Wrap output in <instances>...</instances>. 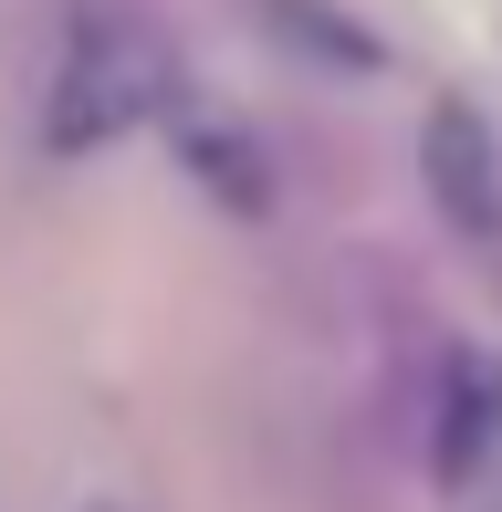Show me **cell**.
Listing matches in <instances>:
<instances>
[{
    "label": "cell",
    "mask_w": 502,
    "mask_h": 512,
    "mask_svg": "<svg viewBox=\"0 0 502 512\" xmlns=\"http://www.w3.org/2000/svg\"><path fill=\"white\" fill-rule=\"evenodd\" d=\"M189 157H199V178H210L231 209H262V178H251V157H241V136H189Z\"/></svg>",
    "instance_id": "obj_4"
},
{
    "label": "cell",
    "mask_w": 502,
    "mask_h": 512,
    "mask_svg": "<svg viewBox=\"0 0 502 512\" xmlns=\"http://www.w3.org/2000/svg\"><path fill=\"white\" fill-rule=\"evenodd\" d=\"M419 168H429V199H440V220L461 230V241H502V147H492L482 105H461V95L429 105Z\"/></svg>",
    "instance_id": "obj_2"
},
{
    "label": "cell",
    "mask_w": 502,
    "mask_h": 512,
    "mask_svg": "<svg viewBox=\"0 0 502 512\" xmlns=\"http://www.w3.org/2000/svg\"><path fill=\"white\" fill-rule=\"evenodd\" d=\"M84 512H116V502H84Z\"/></svg>",
    "instance_id": "obj_5"
},
{
    "label": "cell",
    "mask_w": 502,
    "mask_h": 512,
    "mask_svg": "<svg viewBox=\"0 0 502 512\" xmlns=\"http://www.w3.org/2000/svg\"><path fill=\"white\" fill-rule=\"evenodd\" d=\"M168 84H178V63H168V42H157L136 11H84V21H74V42H63L53 126H42V136H53L63 157L116 147L126 126H147V115L168 105Z\"/></svg>",
    "instance_id": "obj_1"
},
{
    "label": "cell",
    "mask_w": 502,
    "mask_h": 512,
    "mask_svg": "<svg viewBox=\"0 0 502 512\" xmlns=\"http://www.w3.org/2000/svg\"><path fill=\"white\" fill-rule=\"evenodd\" d=\"M440 387H450V398H440V439H429V460L461 481L471 460L492 450V429H502V366L471 356V345H450V356H440Z\"/></svg>",
    "instance_id": "obj_3"
}]
</instances>
